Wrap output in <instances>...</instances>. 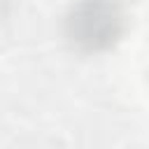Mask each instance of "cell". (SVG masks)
I'll list each match as a JSON object with an SVG mask.
<instances>
[{
	"instance_id": "6da1fadb",
	"label": "cell",
	"mask_w": 149,
	"mask_h": 149,
	"mask_svg": "<svg viewBox=\"0 0 149 149\" xmlns=\"http://www.w3.org/2000/svg\"><path fill=\"white\" fill-rule=\"evenodd\" d=\"M121 30L123 12L116 0H79L68 16L70 40L86 51L112 47Z\"/></svg>"
}]
</instances>
